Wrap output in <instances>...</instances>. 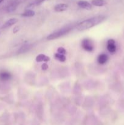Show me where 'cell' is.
<instances>
[{"label": "cell", "mask_w": 124, "mask_h": 125, "mask_svg": "<svg viewBox=\"0 0 124 125\" xmlns=\"http://www.w3.org/2000/svg\"><path fill=\"white\" fill-rule=\"evenodd\" d=\"M105 19V16H96V17L88 18V19L85 20L77 24L76 29L79 31H83L86 30V29H89L98 25V24L103 22Z\"/></svg>", "instance_id": "obj_1"}, {"label": "cell", "mask_w": 124, "mask_h": 125, "mask_svg": "<svg viewBox=\"0 0 124 125\" xmlns=\"http://www.w3.org/2000/svg\"><path fill=\"white\" fill-rule=\"evenodd\" d=\"M72 29V28L71 26H66L64 27V28H61V29H58V30L57 31H54L53 32L50 34L47 37V40H52L58 39V38L61 37L63 36V35L68 34V33Z\"/></svg>", "instance_id": "obj_2"}, {"label": "cell", "mask_w": 124, "mask_h": 125, "mask_svg": "<svg viewBox=\"0 0 124 125\" xmlns=\"http://www.w3.org/2000/svg\"><path fill=\"white\" fill-rule=\"evenodd\" d=\"M81 45L82 48L87 52H92L94 50V44L89 39H84L81 41Z\"/></svg>", "instance_id": "obj_3"}, {"label": "cell", "mask_w": 124, "mask_h": 125, "mask_svg": "<svg viewBox=\"0 0 124 125\" xmlns=\"http://www.w3.org/2000/svg\"><path fill=\"white\" fill-rule=\"evenodd\" d=\"M21 2V0H13V1H10L6 7V11L9 13L13 12L17 9Z\"/></svg>", "instance_id": "obj_4"}, {"label": "cell", "mask_w": 124, "mask_h": 125, "mask_svg": "<svg viewBox=\"0 0 124 125\" xmlns=\"http://www.w3.org/2000/svg\"><path fill=\"white\" fill-rule=\"evenodd\" d=\"M107 50L110 53L114 54L116 51V46L115 43L113 39H109L107 42Z\"/></svg>", "instance_id": "obj_5"}, {"label": "cell", "mask_w": 124, "mask_h": 125, "mask_svg": "<svg viewBox=\"0 0 124 125\" xmlns=\"http://www.w3.org/2000/svg\"><path fill=\"white\" fill-rule=\"evenodd\" d=\"M77 5L80 8L85 10H91L92 9V4L88 1L85 0H80L77 2Z\"/></svg>", "instance_id": "obj_6"}, {"label": "cell", "mask_w": 124, "mask_h": 125, "mask_svg": "<svg viewBox=\"0 0 124 125\" xmlns=\"http://www.w3.org/2000/svg\"><path fill=\"white\" fill-rule=\"evenodd\" d=\"M12 78V74L9 72L3 70L0 72V81H7Z\"/></svg>", "instance_id": "obj_7"}, {"label": "cell", "mask_w": 124, "mask_h": 125, "mask_svg": "<svg viewBox=\"0 0 124 125\" xmlns=\"http://www.w3.org/2000/svg\"><path fill=\"white\" fill-rule=\"evenodd\" d=\"M17 22H18V19H17V18H10V19H9V20H7V21L2 25V26L1 27V29H6V28H9V27L13 26V24H16Z\"/></svg>", "instance_id": "obj_8"}, {"label": "cell", "mask_w": 124, "mask_h": 125, "mask_svg": "<svg viewBox=\"0 0 124 125\" xmlns=\"http://www.w3.org/2000/svg\"><path fill=\"white\" fill-rule=\"evenodd\" d=\"M68 7V6L66 4L60 3L55 6L54 10L57 12H63V11L66 10Z\"/></svg>", "instance_id": "obj_9"}, {"label": "cell", "mask_w": 124, "mask_h": 125, "mask_svg": "<svg viewBox=\"0 0 124 125\" xmlns=\"http://www.w3.org/2000/svg\"><path fill=\"white\" fill-rule=\"evenodd\" d=\"M108 60V56L106 54H101L97 57V62L99 64L103 65L106 63Z\"/></svg>", "instance_id": "obj_10"}, {"label": "cell", "mask_w": 124, "mask_h": 125, "mask_svg": "<svg viewBox=\"0 0 124 125\" xmlns=\"http://www.w3.org/2000/svg\"><path fill=\"white\" fill-rule=\"evenodd\" d=\"M50 61V57L43 54H38L36 57V61L38 62H47Z\"/></svg>", "instance_id": "obj_11"}, {"label": "cell", "mask_w": 124, "mask_h": 125, "mask_svg": "<svg viewBox=\"0 0 124 125\" xmlns=\"http://www.w3.org/2000/svg\"><path fill=\"white\" fill-rule=\"evenodd\" d=\"M106 1L105 0H92L91 4L97 7H102L106 4Z\"/></svg>", "instance_id": "obj_12"}, {"label": "cell", "mask_w": 124, "mask_h": 125, "mask_svg": "<svg viewBox=\"0 0 124 125\" xmlns=\"http://www.w3.org/2000/svg\"><path fill=\"white\" fill-rule=\"evenodd\" d=\"M54 57L55 59L58 60V61L61 62H64L66 61V57L65 55L62 54H59L58 52L55 53L54 54Z\"/></svg>", "instance_id": "obj_13"}, {"label": "cell", "mask_w": 124, "mask_h": 125, "mask_svg": "<svg viewBox=\"0 0 124 125\" xmlns=\"http://www.w3.org/2000/svg\"><path fill=\"white\" fill-rule=\"evenodd\" d=\"M35 12H34V10L30 9H27V10H26L22 13L21 16L22 17H31L35 15Z\"/></svg>", "instance_id": "obj_14"}, {"label": "cell", "mask_w": 124, "mask_h": 125, "mask_svg": "<svg viewBox=\"0 0 124 125\" xmlns=\"http://www.w3.org/2000/svg\"><path fill=\"white\" fill-rule=\"evenodd\" d=\"M28 50H29V45H24V46H22V47L19 49L18 52H19V53H24V52H26Z\"/></svg>", "instance_id": "obj_15"}, {"label": "cell", "mask_w": 124, "mask_h": 125, "mask_svg": "<svg viewBox=\"0 0 124 125\" xmlns=\"http://www.w3.org/2000/svg\"><path fill=\"white\" fill-rule=\"evenodd\" d=\"M57 52L59 54H62L65 55L66 54V51L65 49L63 47H59L57 49Z\"/></svg>", "instance_id": "obj_16"}, {"label": "cell", "mask_w": 124, "mask_h": 125, "mask_svg": "<svg viewBox=\"0 0 124 125\" xmlns=\"http://www.w3.org/2000/svg\"><path fill=\"white\" fill-rule=\"evenodd\" d=\"M47 68H48V65H47V63H43V65H41V69H42L43 70H46Z\"/></svg>", "instance_id": "obj_17"}, {"label": "cell", "mask_w": 124, "mask_h": 125, "mask_svg": "<svg viewBox=\"0 0 124 125\" xmlns=\"http://www.w3.org/2000/svg\"><path fill=\"white\" fill-rule=\"evenodd\" d=\"M19 30V26H15L13 29V32L14 34H16V33L18 32Z\"/></svg>", "instance_id": "obj_18"}, {"label": "cell", "mask_w": 124, "mask_h": 125, "mask_svg": "<svg viewBox=\"0 0 124 125\" xmlns=\"http://www.w3.org/2000/svg\"><path fill=\"white\" fill-rule=\"evenodd\" d=\"M46 1V0H36V1H35L34 4H33L38 5V4H40V3H41V2H43V1Z\"/></svg>", "instance_id": "obj_19"}, {"label": "cell", "mask_w": 124, "mask_h": 125, "mask_svg": "<svg viewBox=\"0 0 124 125\" xmlns=\"http://www.w3.org/2000/svg\"><path fill=\"white\" fill-rule=\"evenodd\" d=\"M3 1H4V0H0V4H1Z\"/></svg>", "instance_id": "obj_20"}]
</instances>
